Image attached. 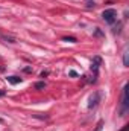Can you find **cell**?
I'll return each instance as SVG.
<instances>
[{
    "label": "cell",
    "instance_id": "cell-1",
    "mask_svg": "<svg viewBox=\"0 0 129 131\" xmlns=\"http://www.w3.org/2000/svg\"><path fill=\"white\" fill-rule=\"evenodd\" d=\"M129 111V98H128V84L123 87V93H122V107H120V116H126Z\"/></svg>",
    "mask_w": 129,
    "mask_h": 131
},
{
    "label": "cell",
    "instance_id": "cell-2",
    "mask_svg": "<svg viewBox=\"0 0 129 131\" xmlns=\"http://www.w3.org/2000/svg\"><path fill=\"white\" fill-rule=\"evenodd\" d=\"M102 18L108 23V25H112L115 20H117V11L115 9H105L103 12H102Z\"/></svg>",
    "mask_w": 129,
    "mask_h": 131
},
{
    "label": "cell",
    "instance_id": "cell-3",
    "mask_svg": "<svg viewBox=\"0 0 129 131\" xmlns=\"http://www.w3.org/2000/svg\"><path fill=\"white\" fill-rule=\"evenodd\" d=\"M99 99H100V93L96 92V93H93L91 96H90V102H88V108H93V107H96L97 102H99Z\"/></svg>",
    "mask_w": 129,
    "mask_h": 131
},
{
    "label": "cell",
    "instance_id": "cell-4",
    "mask_svg": "<svg viewBox=\"0 0 129 131\" xmlns=\"http://www.w3.org/2000/svg\"><path fill=\"white\" fill-rule=\"evenodd\" d=\"M100 63H102L100 57H94V60H93V63H91V72L97 73V70H99V66H100Z\"/></svg>",
    "mask_w": 129,
    "mask_h": 131
},
{
    "label": "cell",
    "instance_id": "cell-5",
    "mask_svg": "<svg viewBox=\"0 0 129 131\" xmlns=\"http://www.w3.org/2000/svg\"><path fill=\"white\" fill-rule=\"evenodd\" d=\"M6 79H8V82H11V84H14V85H15V84H20V82L23 81V79L18 78V76H8Z\"/></svg>",
    "mask_w": 129,
    "mask_h": 131
},
{
    "label": "cell",
    "instance_id": "cell-6",
    "mask_svg": "<svg viewBox=\"0 0 129 131\" xmlns=\"http://www.w3.org/2000/svg\"><path fill=\"white\" fill-rule=\"evenodd\" d=\"M123 64H125V67H128L129 66V52L128 50L123 53Z\"/></svg>",
    "mask_w": 129,
    "mask_h": 131
},
{
    "label": "cell",
    "instance_id": "cell-7",
    "mask_svg": "<svg viewBox=\"0 0 129 131\" xmlns=\"http://www.w3.org/2000/svg\"><path fill=\"white\" fill-rule=\"evenodd\" d=\"M43 89H46V82H36L35 84V90H43Z\"/></svg>",
    "mask_w": 129,
    "mask_h": 131
},
{
    "label": "cell",
    "instance_id": "cell-8",
    "mask_svg": "<svg viewBox=\"0 0 129 131\" xmlns=\"http://www.w3.org/2000/svg\"><path fill=\"white\" fill-rule=\"evenodd\" d=\"M62 41H67V43H76V38H74V37H64Z\"/></svg>",
    "mask_w": 129,
    "mask_h": 131
},
{
    "label": "cell",
    "instance_id": "cell-9",
    "mask_svg": "<svg viewBox=\"0 0 129 131\" xmlns=\"http://www.w3.org/2000/svg\"><path fill=\"white\" fill-rule=\"evenodd\" d=\"M102 127H103V122H99V124H97V127H96V130H94V131H102Z\"/></svg>",
    "mask_w": 129,
    "mask_h": 131
},
{
    "label": "cell",
    "instance_id": "cell-10",
    "mask_svg": "<svg viewBox=\"0 0 129 131\" xmlns=\"http://www.w3.org/2000/svg\"><path fill=\"white\" fill-rule=\"evenodd\" d=\"M87 6H88V8H93V6H94V2H88Z\"/></svg>",
    "mask_w": 129,
    "mask_h": 131
},
{
    "label": "cell",
    "instance_id": "cell-11",
    "mask_svg": "<svg viewBox=\"0 0 129 131\" xmlns=\"http://www.w3.org/2000/svg\"><path fill=\"white\" fill-rule=\"evenodd\" d=\"M70 76H78V73H76L74 70H71V72H70Z\"/></svg>",
    "mask_w": 129,
    "mask_h": 131
},
{
    "label": "cell",
    "instance_id": "cell-12",
    "mask_svg": "<svg viewBox=\"0 0 129 131\" xmlns=\"http://www.w3.org/2000/svg\"><path fill=\"white\" fill-rule=\"evenodd\" d=\"M47 75H49V72H41V76H43V78H44V76H47Z\"/></svg>",
    "mask_w": 129,
    "mask_h": 131
},
{
    "label": "cell",
    "instance_id": "cell-13",
    "mask_svg": "<svg viewBox=\"0 0 129 131\" xmlns=\"http://www.w3.org/2000/svg\"><path fill=\"white\" fill-rule=\"evenodd\" d=\"M122 131H129V127H128V125H126V127H125V128H123V130H122Z\"/></svg>",
    "mask_w": 129,
    "mask_h": 131
},
{
    "label": "cell",
    "instance_id": "cell-14",
    "mask_svg": "<svg viewBox=\"0 0 129 131\" xmlns=\"http://www.w3.org/2000/svg\"><path fill=\"white\" fill-rule=\"evenodd\" d=\"M5 95V92H0V96H3Z\"/></svg>",
    "mask_w": 129,
    "mask_h": 131
}]
</instances>
